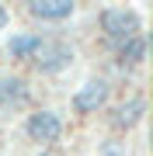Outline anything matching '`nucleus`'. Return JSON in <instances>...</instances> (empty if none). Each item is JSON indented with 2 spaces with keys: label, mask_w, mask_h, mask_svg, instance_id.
Listing matches in <instances>:
<instances>
[{
  "label": "nucleus",
  "mask_w": 153,
  "mask_h": 156,
  "mask_svg": "<svg viewBox=\"0 0 153 156\" xmlns=\"http://www.w3.org/2000/svg\"><path fill=\"white\" fill-rule=\"evenodd\" d=\"M38 45H42L38 31H11L0 52H4L7 59H14V62H31V56L38 52Z\"/></svg>",
  "instance_id": "obj_9"
},
{
  "label": "nucleus",
  "mask_w": 153,
  "mask_h": 156,
  "mask_svg": "<svg viewBox=\"0 0 153 156\" xmlns=\"http://www.w3.org/2000/svg\"><path fill=\"white\" fill-rule=\"evenodd\" d=\"M7 24H11V11L0 4V31H7Z\"/></svg>",
  "instance_id": "obj_11"
},
{
  "label": "nucleus",
  "mask_w": 153,
  "mask_h": 156,
  "mask_svg": "<svg viewBox=\"0 0 153 156\" xmlns=\"http://www.w3.org/2000/svg\"><path fill=\"white\" fill-rule=\"evenodd\" d=\"M143 118H146V97H143V94H129L122 104H115V111H111V118H108V125H111V132L129 135L132 128L143 122Z\"/></svg>",
  "instance_id": "obj_6"
},
{
  "label": "nucleus",
  "mask_w": 153,
  "mask_h": 156,
  "mask_svg": "<svg viewBox=\"0 0 153 156\" xmlns=\"http://www.w3.org/2000/svg\"><path fill=\"white\" fill-rule=\"evenodd\" d=\"M97 156H129V142L115 132L111 139H104L101 146H97Z\"/></svg>",
  "instance_id": "obj_10"
},
{
  "label": "nucleus",
  "mask_w": 153,
  "mask_h": 156,
  "mask_svg": "<svg viewBox=\"0 0 153 156\" xmlns=\"http://www.w3.org/2000/svg\"><path fill=\"white\" fill-rule=\"evenodd\" d=\"M115 66H118L122 73H136L143 62H146V35L136 31V35H129L125 42L115 45Z\"/></svg>",
  "instance_id": "obj_7"
},
{
  "label": "nucleus",
  "mask_w": 153,
  "mask_h": 156,
  "mask_svg": "<svg viewBox=\"0 0 153 156\" xmlns=\"http://www.w3.org/2000/svg\"><path fill=\"white\" fill-rule=\"evenodd\" d=\"M28 14L42 24H59V21H70L77 11V0H24Z\"/></svg>",
  "instance_id": "obj_8"
},
{
  "label": "nucleus",
  "mask_w": 153,
  "mask_h": 156,
  "mask_svg": "<svg viewBox=\"0 0 153 156\" xmlns=\"http://www.w3.org/2000/svg\"><path fill=\"white\" fill-rule=\"evenodd\" d=\"M111 101V80L108 76H87L73 94H70V111L77 118H91L97 111H104Z\"/></svg>",
  "instance_id": "obj_2"
},
{
  "label": "nucleus",
  "mask_w": 153,
  "mask_h": 156,
  "mask_svg": "<svg viewBox=\"0 0 153 156\" xmlns=\"http://www.w3.org/2000/svg\"><path fill=\"white\" fill-rule=\"evenodd\" d=\"M38 156H56V153H52V146H42V153Z\"/></svg>",
  "instance_id": "obj_12"
},
{
  "label": "nucleus",
  "mask_w": 153,
  "mask_h": 156,
  "mask_svg": "<svg viewBox=\"0 0 153 156\" xmlns=\"http://www.w3.org/2000/svg\"><path fill=\"white\" fill-rule=\"evenodd\" d=\"M73 62H77L73 45L59 42V38H42L38 52L31 56V66H35V73H42V76H59V73H66Z\"/></svg>",
  "instance_id": "obj_3"
},
{
  "label": "nucleus",
  "mask_w": 153,
  "mask_h": 156,
  "mask_svg": "<svg viewBox=\"0 0 153 156\" xmlns=\"http://www.w3.org/2000/svg\"><path fill=\"white\" fill-rule=\"evenodd\" d=\"M97 24H101L104 42L115 49V45L125 42L129 35L143 31V14L136 7H129V4H111V7H104V11L97 14Z\"/></svg>",
  "instance_id": "obj_1"
},
{
  "label": "nucleus",
  "mask_w": 153,
  "mask_h": 156,
  "mask_svg": "<svg viewBox=\"0 0 153 156\" xmlns=\"http://www.w3.org/2000/svg\"><path fill=\"white\" fill-rule=\"evenodd\" d=\"M66 132V122H63L59 111L52 108H35V111L24 118V135L35 142V146H56Z\"/></svg>",
  "instance_id": "obj_4"
},
{
  "label": "nucleus",
  "mask_w": 153,
  "mask_h": 156,
  "mask_svg": "<svg viewBox=\"0 0 153 156\" xmlns=\"http://www.w3.org/2000/svg\"><path fill=\"white\" fill-rule=\"evenodd\" d=\"M31 104V87L21 73H0V115H21Z\"/></svg>",
  "instance_id": "obj_5"
}]
</instances>
